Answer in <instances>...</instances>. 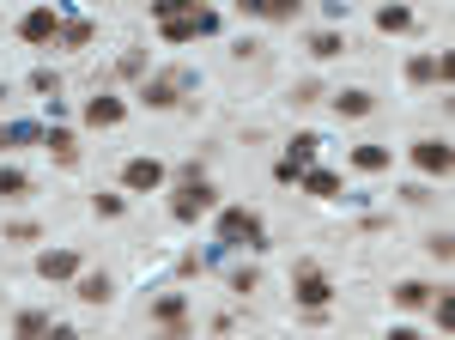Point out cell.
I'll use <instances>...</instances> for the list:
<instances>
[{
	"label": "cell",
	"instance_id": "cell-29",
	"mask_svg": "<svg viewBox=\"0 0 455 340\" xmlns=\"http://www.w3.org/2000/svg\"><path fill=\"white\" fill-rule=\"evenodd\" d=\"M425 249H431L437 262H450V255H455V238H450V231H431V238H425Z\"/></svg>",
	"mask_w": 455,
	"mask_h": 340
},
{
	"label": "cell",
	"instance_id": "cell-32",
	"mask_svg": "<svg viewBox=\"0 0 455 340\" xmlns=\"http://www.w3.org/2000/svg\"><path fill=\"white\" fill-rule=\"evenodd\" d=\"M43 238V231H36L31 219H19V225H6V243H36Z\"/></svg>",
	"mask_w": 455,
	"mask_h": 340
},
{
	"label": "cell",
	"instance_id": "cell-9",
	"mask_svg": "<svg viewBox=\"0 0 455 340\" xmlns=\"http://www.w3.org/2000/svg\"><path fill=\"white\" fill-rule=\"evenodd\" d=\"M219 31V12H188V19H171L164 25V43H195V36Z\"/></svg>",
	"mask_w": 455,
	"mask_h": 340
},
{
	"label": "cell",
	"instance_id": "cell-19",
	"mask_svg": "<svg viewBox=\"0 0 455 340\" xmlns=\"http://www.w3.org/2000/svg\"><path fill=\"white\" fill-rule=\"evenodd\" d=\"M19 195H31V176L12 165H0V201H19Z\"/></svg>",
	"mask_w": 455,
	"mask_h": 340
},
{
	"label": "cell",
	"instance_id": "cell-22",
	"mask_svg": "<svg viewBox=\"0 0 455 340\" xmlns=\"http://www.w3.org/2000/svg\"><path fill=\"white\" fill-rule=\"evenodd\" d=\"M55 43H68V49H85L92 43V19H61V36Z\"/></svg>",
	"mask_w": 455,
	"mask_h": 340
},
{
	"label": "cell",
	"instance_id": "cell-30",
	"mask_svg": "<svg viewBox=\"0 0 455 340\" xmlns=\"http://www.w3.org/2000/svg\"><path fill=\"white\" fill-rule=\"evenodd\" d=\"M431 304H437V328H443V335H450V328H455V298H450V292H437V298H431Z\"/></svg>",
	"mask_w": 455,
	"mask_h": 340
},
{
	"label": "cell",
	"instance_id": "cell-21",
	"mask_svg": "<svg viewBox=\"0 0 455 340\" xmlns=\"http://www.w3.org/2000/svg\"><path fill=\"white\" fill-rule=\"evenodd\" d=\"M182 316H188V298H182V292H164V298L152 304V322H182Z\"/></svg>",
	"mask_w": 455,
	"mask_h": 340
},
{
	"label": "cell",
	"instance_id": "cell-10",
	"mask_svg": "<svg viewBox=\"0 0 455 340\" xmlns=\"http://www.w3.org/2000/svg\"><path fill=\"white\" fill-rule=\"evenodd\" d=\"M73 298H79V304H109L116 286H109V273H79V279H73Z\"/></svg>",
	"mask_w": 455,
	"mask_h": 340
},
{
	"label": "cell",
	"instance_id": "cell-5",
	"mask_svg": "<svg viewBox=\"0 0 455 340\" xmlns=\"http://www.w3.org/2000/svg\"><path fill=\"white\" fill-rule=\"evenodd\" d=\"M413 165H419L425 176H450V165H455L450 140H413Z\"/></svg>",
	"mask_w": 455,
	"mask_h": 340
},
{
	"label": "cell",
	"instance_id": "cell-6",
	"mask_svg": "<svg viewBox=\"0 0 455 340\" xmlns=\"http://www.w3.org/2000/svg\"><path fill=\"white\" fill-rule=\"evenodd\" d=\"M19 36H25V43H55V36H61V12H49V6H31V12L19 19Z\"/></svg>",
	"mask_w": 455,
	"mask_h": 340
},
{
	"label": "cell",
	"instance_id": "cell-13",
	"mask_svg": "<svg viewBox=\"0 0 455 340\" xmlns=\"http://www.w3.org/2000/svg\"><path fill=\"white\" fill-rule=\"evenodd\" d=\"M431 298H437V286H425V279H401V286H395V304L401 310H425Z\"/></svg>",
	"mask_w": 455,
	"mask_h": 340
},
{
	"label": "cell",
	"instance_id": "cell-24",
	"mask_svg": "<svg viewBox=\"0 0 455 340\" xmlns=\"http://www.w3.org/2000/svg\"><path fill=\"white\" fill-rule=\"evenodd\" d=\"M315 146H322V140H315V134H298V140H291V152H285V158H291V165H298V170H310Z\"/></svg>",
	"mask_w": 455,
	"mask_h": 340
},
{
	"label": "cell",
	"instance_id": "cell-11",
	"mask_svg": "<svg viewBox=\"0 0 455 340\" xmlns=\"http://www.w3.org/2000/svg\"><path fill=\"white\" fill-rule=\"evenodd\" d=\"M85 122H92V128H116V122H128V103L122 98H92L85 103Z\"/></svg>",
	"mask_w": 455,
	"mask_h": 340
},
{
	"label": "cell",
	"instance_id": "cell-8",
	"mask_svg": "<svg viewBox=\"0 0 455 340\" xmlns=\"http://www.w3.org/2000/svg\"><path fill=\"white\" fill-rule=\"evenodd\" d=\"M36 273H43V279H79L85 262H79V249H43V255H36Z\"/></svg>",
	"mask_w": 455,
	"mask_h": 340
},
{
	"label": "cell",
	"instance_id": "cell-2",
	"mask_svg": "<svg viewBox=\"0 0 455 340\" xmlns=\"http://www.w3.org/2000/svg\"><path fill=\"white\" fill-rule=\"evenodd\" d=\"M188 85H195V73H188V68H176V73H164V79H152L140 98H146V109H176Z\"/></svg>",
	"mask_w": 455,
	"mask_h": 340
},
{
	"label": "cell",
	"instance_id": "cell-7",
	"mask_svg": "<svg viewBox=\"0 0 455 340\" xmlns=\"http://www.w3.org/2000/svg\"><path fill=\"white\" fill-rule=\"evenodd\" d=\"M158 182H164V165L158 158H128L122 165V189H134V195H152Z\"/></svg>",
	"mask_w": 455,
	"mask_h": 340
},
{
	"label": "cell",
	"instance_id": "cell-1",
	"mask_svg": "<svg viewBox=\"0 0 455 340\" xmlns=\"http://www.w3.org/2000/svg\"><path fill=\"white\" fill-rule=\"evenodd\" d=\"M291 298H298L304 316H322V310L334 304V286H328V273L315 268V262H298L291 268Z\"/></svg>",
	"mask_w": 455,
	"mask_h": 340
},
{
	"label": "cell",
	"instance_id": "cell-4",
	"mask_svg": "<svg viewBox=\"0 0 455 340\" xmlns=\"http://www.w3.org/2000/svg\"><path fill=\"white\" fill-rule=\"evenodd\" d=\"M212 206H219V195H212L207 182H182V195L171 201V219H182V225H188V219H207Z\"/></svg>",
	"mask_w": 455,
	"mask_h": 340
},
{
	"label": "cell",
	"instance_id": "cell-25",
	"mask_svg": "<svg viewBox=\"0 0 455 340\" xmlns=\"http://www.w3.org/2000/svg\"><path fill=\"white\" fill-rule=\"evenodd\" d=\"M407 79H413V85H431V79H437V55H413V61H407Z\"/></svg>",
	"mask_w": 455,
	"mask_h": 340
},
{
	"label": "cell",
	"instance_id": "cell-23",
	"mask_svg": "<svg viewBox=\"0 0 455 340\" xmlns=\"http://www.w3.org/2000/svg\"><path fill=\"white\" fill-rule=\"evenodd\" d=\"M352 165L358 170H388V146H352Z\"/></svg>",
	"mask_w": 455,
	"mask_h": 340
},
{
	"label": "cell",
	"instance_id": "cell-35",
	"mask_svg": "<svg viewBox=\"0 0 455 340\" xmlns=\"http://www.w3.org/2000/svg\"><path fill=\"white\" fill-rule=\"evenodd\" d=\"M298 176H304V170L291 165V158H280V165H274V182H285V189H291V182H298Z\"/></svg>",
	"mask_w": 455,
	"mask_h": 340
},
{
	"label": "cell",
	"instance_id": "cell-27",
	"mask_svg": "<svg viewBox=\"0 0 455 340\" xmlns=\"http://www.w3.org/2000/svg\"><path fill=\"white\" fill-rule=\"evenodd\" d=\"M328 92H322V79H304V85H291V103L298 109H310V103H322Z\"/></svg>",
	"mask_w": 455,
	"mask_h": 340
},
{
	"label": "cell",
	"instance_id": "cell-36",
	"mask_svg": "<svg viewBox=\"0 0 455 340\" xmlns=\"http://www.w3.org/2000/svg\"><path fill=\"white\" fill-rule=\"evenodd\" d=\"M388 340H425L419 328H388Z\"/></svg>",
	"mask_w": 455,
	"mask_h": 340
},
{
	"label": "cell",
	"instance_id": "cell-34",
	"mask_svg": "<svg viewBox=\"0 0 455 340\" xmlns=\"http://www.w3.org/2000/svg\"><path fill=\"white\" fill-rule=\"evenodd\" d=\"M158 340H195L188 322H158Z\"/></svg>",
	"mask_w": 455,
	"mask_h": 340
},
{
	"label": "cell",
	"instance_id": "cell-14",
	"mask_svg": "<svg viewBox=\"0 0 455 340\" xmlns=\"http://www.w3.org/2000/svg\"><path fill=\"white\" fill-rule=\"evenodd\" d=\"M298 182H304V189H310L315 201H334V195H340V176H334V170H304V176H298Z\"/></svg>",
	"mask_w": 455,
	"mask_h": 340
},
{
	"label": "cell",
	"instance_id": "cell-26",
	"mask_svg": "<svg viewBox=\"0 0 455 340\" xmlns=\"http://www.w3.org/2000/svg\"><path fill=\"white\" fill-rule=\"evenodd\" d=\"M188 12H195L188 0H152V19H158V25H171V19H188Z\"/></svg>",
	"mask_w": 455,
	"mask_h": 340
},
{
	"label": "cell",
	"instance_id": "cell-33",
	"mask_svg": "<svg viewBox=\"0 0 455 340\" xmlns=\"http://www.w3.org/2000/svg\"><path fill=\"white\" fill-rule=\"evenodd\" d=\"M255 286H261V273H255V268H237V273H231V292H255Z\"/></svg>",
	"mask_w": 455,
	"mask_h": 340
},
{
	"label": "cell",
	"instance_id": "cell-18",
	"mask_svg": "<svg viewBox=\"0 0 455 340\" xmlns=\"http://www.w3.org/2000/svg\"><path fill=\"white\" fill-rule=\"evenodd\" d=\"M377 31H383V36L413 31V12H407V6H383V12H377Z\"/></svg>",
	"mask_w": 455,
	"mask_h": 340
},
{
	"label": "cell",
	"instance_id": "cell-17",
	"mask_svg": "<svg viewBox=\"0 0 455 340\" xmlns=\"http://www.w3.org/2000/svg\"><path fill=\"white\" fill-rule=\"evenodd\" d=\"M310 55H315V61H334V55H347V36H340V31H315V36H310Z\"/></svg>",
	"mask_w": 455,
	"mask_h": 340
},
{
	"label": "cell",
	"instance_id": "cell-12",
	"mask_svg": "<svg viewBox=\"0 0 455 340\" xmlns=\"http://www.w3.org/2000/svg\"><path fill=\"white\" fill-rule=\"evenodd\" d=\"M49 328H55L49 310H19L12 316V340H49Z\"/></svg>",
	"mask_w": 455,
	"mask_h": 340
},
{
	"label": "cell",
	"instance_id": "cell-31",
	"mask_svg": "<svg viewBox=\"0 0 455 340\" xmlns=\"http://www.w3.org/2000/svg\"><path fill=\"white\" fill-rule=\"evenodd\" d=\"M92 206H98L104 219H122V213H128V201H122V195H92Z\"/></svg>",
	"mask_w": 455,
	"mask_h": 340
},
{
	"label": "cell",
	"instance_id": "cell-3",
	"mask_svg": "<svg viewBox=\"0 0 455 340\" xmlns=\"http://www.w3.org/2000/svg\"><path fill=\"white\" fill-rule=\"evenodd\" d=\"M219 243H261V219L249 206H225L219 213Z\"/></svg>",
	"mask_w": 455,
	"mask_h": 340
},
{
	"label": "cell",
	"instance_id": "cell-15",
	"mask_svg": "<svg viewBox=\"0 0 455 340\" xmlns=\"http://www.w3.org/2000/svg\"><path fill=\"white\" fill-rule=\"evenodd\" d=\"M334 109H340V116H371V109H377V98L352 85V92H334Z\"/></svg>",
	"mask_w": 455,
	"mask_h": 340
},
{
	"label": "cell",
	"instance_id": "cell-28",
	"mask_svg": "<svg viewBox=\"0 0 455 340\" xmlns=\"http://www.w3.org/2000/svg\"><path fill=\"white\" fill-rule=\"evenodd\" d=\"M116 73H122V79H140L146 73V49H128V55L116 61Z\"/></svg>",
	"mask_w": 455,
	"mask_h": 340
},
{
	"label": "cell",
	"instance_id": "cell-20",
	"mask_svg": "<svg viewBox=\"0 0 455 340\" xmlns=\"http://www.w3.org/2000/svg\"><path fill=\"white\" fill-rule=\"evenodd\" d=\"M43 146H49V152H55L61 165H73V158H79V146H73L68 128H43Z\"/></svg>",
	"mask_w": 455,
	"mask_h": 340
},
{
	"label": "cell",
	"instance_id": "cell-16",
	"mask_svg": "<svg viewBox=\"0 0 455 340\" xmlns=\"http://www.w3.org/2000/svg\"><path fill=\"white\" fill-rule=\"evenodd\" d=\"M243 12H255V19H298V0H243Z\"/></svg>",
	"mask_w": 455,
	"mask_h": 340
}]
</instances>
